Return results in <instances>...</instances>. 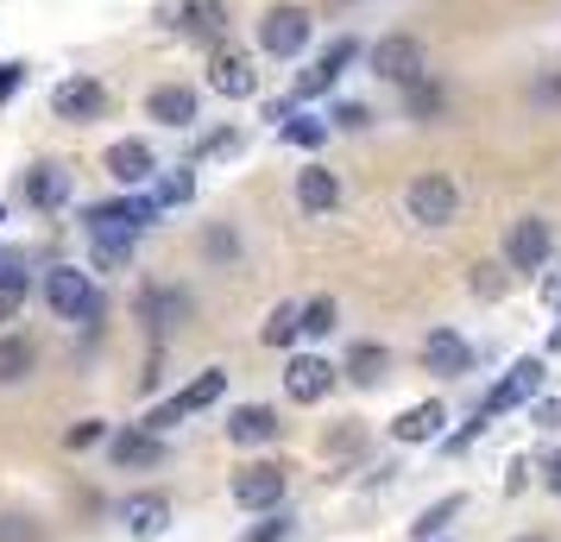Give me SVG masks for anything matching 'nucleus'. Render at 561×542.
<instances>
[{
  "label": "nucleus",
  "mask_w": 561,
  "mask_h": 542,
  "mask_svg": "<svg viewBox=\"0 0 561 542\" xmlns=\"http://www.w3.org/2000/svg\"><path fill=\"white\" fill-rule=\"evenodd\" d=\"M448 517H460V498H442V505H430V511H423L416 523H410V537H416V542H435Z\"/></svg>",
  "instance_id": "nucleus-30"
},
{
  "label": "nucleus",
  "mask_w": 561,
  "mask_h": 542,
  "mask_svg": "<svg viewBox=\"0 0 561 542\" xmlns=\"http://www.w3.org/2000/svg\"><path fill=\"white\" fill-rule=\"evenodd\" d=\"M121 517H127V530H133V537H152V530H164L171 505H164V492H133L127 505H121Z\"/></svg>",
  "instance_id": "nucleus-20"
},
{
  "label": "nucleus",
  "mask_w": 561,
  "mask_h": 542,
  "mask_svg": "<svg viewBox=\"0 0 561 542\" xmlns=\"http://www.w3.org/2000/svg\"><path fill=\"white\" fill-rule=\"evenodd\" d=\"M536 102H561V77H542V82H536Z\"/></svg>",
  "instance_id": "nucleus-43"
},
{
  "label": "nucleus",
  "mask_w": 561,
  "mask_h": 542,
  "mask_svg": "<svg viewBox=\"0 0 561 542\" xmlns=\"http://www.w3.org/2000/svg\"><path fill=\"white\" fill-rule=\"evenodd\" d=\"M385 347H373V341H366V347H354V354H347V379H354V385H379L385 379Z\"/></svg>",
  "instance_id": "nucleus-27"
},
{
  "label": "nucleus",
  "mask_w": 561,
  "mask_h": 542,
  "mask_svg": "<svg viewBox=\"0 0 561 542\" xmlns=\"http://www.w3.org/2000/svg\"><path fill=\"white\" fill-rule=\"evenodd\" d=\"M442 423H448V404H442V397H423V404H410V411L391 423V436L398 441H435Z\"/></svg>",
  "instance_id": "nucleus-18"
},
{
  "label": "nucleus",
  "mask_w": 561,
  "mask_h": 542,
  "mask_svg": "<svg viewBox=\"0 0 561 542\" xmlns=\"http://www.w3.org/2000/svg\"><path fill=\"white\" fill-rule=\"evenodd\" d=\"M473 366V347L460 341V328H430L423 335V372L430 379H460Z\"/></svg>",
  "instance_id": "nucleus-9"
},
{
  "label": "nucleus",
  "mask_w": 561,
  "mask_h": 542,
  "mask_svg": "<svg viewBox=\"0 0 561 542\" xmlns=\"http://www.w3.org/2000/svg\"><path fill=\"white\" fill-rule=\"evenodd\" d=\"M233 146H240V132H215V139L203 146V158H228Z\"/></svg>",
  "instance_id": "nucleus-40"
},
{
  "label": "nucleus",
  "mask_w": 561,
  "mask_h": 542,
  "mask_svg": "<svg viewBox=\"0 0 561 542\" xmlns=\"http://www.w3.org/2000/svg\"><path fill=\"white\" fill-rule=\"evenodd\" d=\"M334 297H309V303H297V322H304V335L309 341H322V335H334Z\"/></svg>",
  "instance_id": "nucleus-28"
},
{
  "label": "nucleus",
  "mask_w": 561,
  "mask_h": 542,
  "mask_svg": "<svg viewBox=\"0 0 561 542\" xmlns=\"http://www.w3.org/2000/svg\"><path fill=\"white\" fill-rule=\"evenodd\" d=\"M404 208H410V221H416V228H448V221L460 215L455 177H442V171H423V177L404 189Z\"/></svg>",
  "instance_id": "nucleus-1"
},
{
  "label": "nucleus",
  "mask_w": 561,
  "mask_h": 542,
  "mask_svg": "<svg viewBox=\"0 0 561 542\" xmlns=\"http://www.w3.org/2000/svg\"><path fill=\"white\" fill-rule=\"evenodd\" d=\"M549 354H561V328H556V335H549Z\"/></svg>",
  "instance_id": "nucleus-46"
},
{
  "label": "nucleus",
  "mask_w": 561,
  "mask_h": 542,
  "mask_svg": "<svg viewBox=\"0 0 561 542\" xmlns=\"http://www.w3.org/2000/svg\"><path fill=\"white\" fill-rule=\"evenodd\" d=\"M284 139H290V146H304V152H316V146L329 139V127H322L316 114H297V120H284Z\"/></svg>",
  "instance_id": "nucleus-31"
},
{
  "label": "nucleus",
  "mask_w": 561,
  "mask_h": 542,
  "mask_svg": "<svg viewBox=\"0 0 561 542\" xmlns=\"http://www.w3.org/2000/svg\"><path fill=\"white\" fill-rule=\"evenodd\" d=\"M329 120H334L341 132H359L366 120H373V107H366V102H334V114H329Z\"/></svg>",
  "instance_id": "nucleus-34"
},
{
  "label": "nucleus",
  "mask_w": 561,
  "mask_h": 542,
  "mask_svg": "<svg viewBox=\"0 0 561 542\" xmlns=\"http://www.w3.org/2000/svg\"><path fill=\"white\" fill-rule=\"evenodd\" d=\"M183 32H190V38H221V32H228V7H221V0L183 7Z\"/></svg>",
  "instance_id": "nucleus-23"
},
{
  "label": "nucleus",
  "mask_w": 561,
  "mask_h": 542,
  "mask_svg": "<svg viewBox=\"0 0 561 542\" xmlns=\"http://www.w3.org/2000/svg\"><path fill=\"white\" fill-rule=\"evenodd\" d=\"M64 196H70V177H64L57 164H32L26 171V203L32 208H64Z\"/></svg>",
  "instance_id": "nucleus-21"
},
{
  "label": "nucleus",
  "mask_w": 561,
  "mask_h": 542,
  "mask_svg": "<svg viewBox=\"0 0 561 542\" xmlns=\"http://www.w3.org/2000/svg\"><path fill=\"white\" fill-rule=\"evenodd\" d=\"M334 385V366L316 360V354H297V360L284 366V391L297 397V404H316V397H329Z\"/></svg>",
  "instance_id": "nucleus-14"
},
{
  "label": "nucleus",
  "mask_w": 561,
  "mask_h": 542,
  "mask_svg": "<svg viewBox=\"0 0 561 542\" xmlns=\"http://www.w3.org/2000/svg\"><path fill=\"white\" fill-rule=\"evenodd\" d=\"M473 290H480V297H499V290H505V272H499V265H473Z\"/></svg>",
  "instance_id": "nucleus-36"
},
{
  "label": "nucleus",
  "mask_w": 561,
  "mask_h": 542,
  "mask_svg": "<svg viewBox=\"0 0 561 542\" xmlns=\"http://www.w3.org/2000/svg\"><path fill=\"white\" fill-rule=\"evenodd\" d=\"M542 379H549V372H542V360H517V366H511V379H499V385H492V397H485L480 416H505V411H517V404H530L536 391H542Z\"/></svg>",
  "instance_id": "nucleus-10"
},
{
  "label": "nucleus",
  "mask_w": 561,
  "mask_h": 542,
  "mask_svg": "<svg viewBox=\"0 0 561 542\" xmlns=\"http://www.w3.org/2000/svg\"><path fill=\"white\" fill-rule=\"evenodd\" d=\"M0 221H7V215H0Z\"/></svg>",
  "instance_id": "nucleus-48"
},
{
  "label": "nucleus",
  "mask_w": 561,
  "mask_h": 542,
  "mask_svg": "<svg viewBox=\"0 0 561 542\" xmlns=\"http://www.w3.org/2000/svg\"><path fill=\"white\" fill-rule=\"evenodd\" d=\"M542 297H549V303H561V278H542Z\"/></svg>",
  "instance_id": "nucleus-45"
},
{
  "label": "nucleus",
  "mask_w": 561,
  "mask_h": 542,
  "mask_svg": "<svg viewBox=\"0 0 561 542\" xmlns=\"http://www.w3.org/2000/svg\"><path fill=\"white\" fill-rule=\"evenodd\" d=\"M146 114H152L158 127H190L196 120V89H183V82H164L146 95Z\"/></svg>",
  "instance_id": "nucleus-17"
},
{
  "label": "nucleus",
  "mask_w": 561,
  "mask_h": 542,
  "mask_svg": "<svg viewBox=\"0 0 561 542\" xmlns=\"http://www.w3.org/2000/svg\"><path fill=\"white\" fill-rule=\"evenodd\" d=\"M404 114L410 120H442V89H435L430 77L404 82Z\"/></svg>",
  "instance_id": "nucleus-24"
},
{
  "label": "nucleus",
  "mask_w": 561,
  "mask_h": 542,
  "mask_svg": "<svg viewBox=\"0 0 561 542\" xmlns=\"http://www.w3.org/2000/svg\"><path fill=\"white\" fill-rule=\"evenodd\" d=\"M0 542H38V530L26 517H0Z\"/></svg>",
  "instance_id": "nucleus-38"
},
{
  "label": "nucleus",
  "mask_w": 561,
  "mask_h": 542,
  "mask_svg": "<svg viewBox=\"0 0 561 542\" xmlns=\"http://www.w3.org/2000/svg\"><path fill=\"white\" fill-rule=\"evenodd\" d=\"M95 441H102V423H77L70 429V448H95Z\"/></svg>",
  "instance_id": "nucleus-41"
},
{
  "label": "nucleus",
  "mask_w": 561,
  "mask_h": 542,
  "mask_svg": "<svg viewBox=\"0 0 561 542\" xmlns=\"http://www.w3.org/2000/svg\"><path fill=\"white\" fill-rule=\"evenodd\" d=\"M228 436L240 441V448H259V441L278 436V411H265V404H240V411L228 416Z\"/></svg>",
  "instance_id": "nucleus-19"
},
{
  "label": "nucleus",
  "mask_w": 561,
  "mask_h": 542,
  "mask_svg": "<svg viewBox=\"0 0 561 542\" xmlns=\"http://www.w3.org/2000/svg\"><path fill=\"white\" fill-rule=\"evenodd\" d=\"M304 335V322H297V303H278L272 322H265V347H290V341Z\"/></svg>",
  "instance_id": "nucleus-29"
},
{
  "label": "nucleus",
  "mask_w": 561,
  "mask_h": 542,
  "mask_svg": "<svg viewBox=\"0 0 561 542\" xmlns=\"http://www.w3.org/2000/svg\"><path fill=\"white\" fill-rule=\"evenodd\" d=\"M82 221H89V233H139L146 221H158V203L152 196H133V203H95Z\"/></svg>",
  "instance_id": "nucleus-11"
},
{
  "label": "nucleus",
  "mask_w": 561,
  "mask_h": 542,
  "mask_svg": "<svg viewBox=\"0 0 561 542\" xmlns=\"http://www.w3.org/2000/svg\"><path fill=\"white\" fill-rule=\"evenodd\" d=\"M190 189H196V183H190V171H178V177H164V183H158V196H152V203H158V208H178V203H190Z\"/></svg>",
  "instance_id": "nucleus-33"
},
{
  "label": "nucleus",
  "mask_w": 561,
  "mask_h": 542,
  "mask_svg": "<svg viewBox=\"0 0 561 542\" xmlns=\"http://www.w3.org/2000/svg\"><path fill=\"white\" fill-rule=\"evenodd\" d=\"M309 26H316V20H309L304 7H272V13L259 20V45L272 57H297L309 45Z\"/></svg>",
  "instance_id": "nucleus-6"
},
{
  "label": "nucleus",
  "mask_w": 561,
  "mask_h": 542,
  "mask_svg": "<svg viewBox=\"0 0 561 542\" xmlns=\"http://www.w3.org/2000/svg\"><path fill=\"white\" fill-rule=\"evenodd\" d=\"M536 429H561V397H536Z\"/></svg>",
  "instance_id": "nucleus-39"
},
{
  "label": "nucleus",
  "mask_w": 561,
  "mask_h": 542,
  "mask_svg": "<svg viewBox=\"0 0 561 542\" xmlns=\"http://www.w3.org/2000/svg\"><path fill=\"white\" fill-rule=\"evenodd\" d=\"M89 258H95V272H121V265L133 258V233H95Z\"/></svg>",
  "instance_id": "nucleus-26"
},
{
  "label": "nucleus",
  "mask_w": 561,
  "mask_h": 542,
  "mask_svg": "<svg viewBox=\"0 0 561 542\" xmlns=\"http://www.w3.org/2000/svg\"><path fill=\"white\" fill-rule=\"evenodd\" d=\"M51 114L57 120H107V82L95 77H70L51 89Z\"/></svg>",
  "instance_id": "nucleus-5"
},
{
  "label": "nucleus",
  "mask_w": 561,
  "mask_h": 542,
  "mask_svg": "<svg viewBox=\"0 0 561 542\" xmlns=\"http://www.w3.org/2000/svg\"><path fill=\"white\" fill-rule=\"evenodd\" d=\"M107 454H114V466H127V473H139V466H158V454H164V441L139 423V429H121V436L107 441Z\"/></svg>",
  "instance_id": "nucleus-16"
},
{
  "label": "nucleus",
  "mask_w": 561,
  "mask_h": 542,
  "mask_svg": "<svg viewBox=\"0 0 561 542\" xmlns=\"http://www.w3.org/2000/svg\"><path fill=\"white\" fill-rule=\"evenodd\" d=\"M354 57H359L354 38H334L329 51H322V57H316V64L304 70V77H297V95H304V102H309V95H329L334 82H341V70H347Z\"/></svg>",
  "instance_id": "nucleus-13"
},
{
  "label": "nucleus",
  "mask_w": 561,
  "mask_h": 542,
  "mask_svg": "<svg viewBox=\"0 0 561 542\" xmlns=\"http://www.w3.org/2000/svg\"><path fill=\"white\" fill-rule=\"evenodd\" d=\"M32 372V341L26 335H0V385L26 379Z\"/></svg>",
  "instance_id": "nucleus-25"
},
{
  "label": "nucleus",
  "mask_w": 561,
  "mask_h": 542,
  "mask_svg": "<svg viewBox=\"0 0 561 542\" xmlns=\"http://www.w3.org/2000/svg\"><path fill=\"white\" fill-rule=\"evenodd\" d=\"M26 89V64H0V102H13Z\"/></svg>",
  "instance_id": "nucleus-37"
},
{
  "label": "nucleus",
  "mask_w": 561,
  "mask_h": 542,
  "mask_svg": "<svg viewBox=\"0 0 561 542\" xmlns=\"http://www.w3.org/2000/svg\"><path fill=\"white\" fill-rule=\"evenodd\" d=\"M290 537V517H259L253 530H240V542H284Z\"/></svg>",
  "instance_id": "nucleus-35"
},
{
  "label": "nucleus",
  "mask_w": 561,
  "mask_h": 542,
  "mask_svg": "<svg viewBox=\"0 0 561 542\" xmlns=\"http://www.w3.org/2000/svg\"><path fill=\"white\" fill-rule=\"evenodd\" d=\"M233 498H240L247 511H272L284 498V466L278 461H247L233 473Z\"/></svg>",
  "instance_id": "nucleus-7"
},
{
  "label": "nucleus",
  "mask_w": 561,
  "mask_h": 542,
  "mask_svg": "<svg viewBox=\"0 0 561 542\" xmlns=\"http://www.w3.org/2000/svg\"><path fill=\"white\" fill-rule=\"evenodd\" d=\"M517 542H536V537H517Z\"/></svg>",
  "instance_id": "nucleus-47"
},
{
  "label": "nucleus",
  "mask_w": 561,
  "mask_h": 542,
  "mask_svg": "<svg viewBox=\"0 0 561 542\" xmlns=\"http://www.w3.org/2000/svg\"><path fill=\"white\" fill-rule=\"evenodd\" d=\"M208 89H215V95H228V102H247V95L259 89L253 57H240V51H215V57H208Z\"/></svg>",
  "instance_id": "nucleus-12"
},
{
  "label": "nucleus",
  "mask_w": 561,
  "mask_h": 542,
  "mask_svg": "<svg viewBox=\"0 0 561 542\" xmlns=\"http://www.w3.org/2000/svg\"><path fill=\"white\" fill-rule=\"evenodd\" d=\"M158 171V158H152V146H146V139H121V146H107V177L114 183H146Z\"/></svg>",
  "instance_id": "nucleus-15"
},
{
  "label": "nucleus",
  "mask_w": 561,
  "mask_h": 542,
  "mask_svg": "<svg viewBox=\"0 0 561 542\" xmlns=\"http://www.w3.org/2000/svg\"><path fill=\"white\" fill-rule=\"evenodd\" d=\"M334 196H341V183H334V171H316V164H309L304 177H297V203H304L309 215H329V208H334Z\"/></svg>",
  "instance_id": "nucleus-22"
},
{
  "label": "nucleus",
  "mask_w": 561,
  "mask_h": 542,
  "mask_svg": "<svg viewBox=\"0 0 561 542\" xmlns=\"http://www.w3.org/2000/svg\"><path fill=\"white\" fill-rule=\"evenodd\" d=\"M221 391H228V372H221V366H208V372H196V379H190V385H183L178 397H164V404H158V411L146 416V429L158 436V429H171V423H183V416L208 411V404H215Z\"/></svg>",
  "instance_id": "nucleus-3"
},
{
  "label": "nucleus",
  "mask_w": 561,
  "mask_h": 542,
  "mask_svg": "<svg viewBox=\"0 0 561 542\" xmlns=\"http://www.w3.org/2000/svg\"><path fill=\"white\" fill-rule=\"evenodd\" d=\"M549 492L561 498V454H549Z\"/></svg>",
  "instance_id": "nucleus-44"
},
{
  "label": "nucleus",
  "mask_w": 561,
  "mask_h": 542,
  "mask_svg": "<svg viewBox=\"0 0 561 542\" xmlns=\"http://www.w3.org/2000/svg\"><path fill=\"white\" fill-rule=\"evenodd\" d=\"M20 303H26V278L20 272H0V322H13Z\"/></svg>",
  "instance_id": "nucleus-32"
},
{
  "label": "nucleus",
  "mask_w": 561,
  "mask_h": 542,
  "mask_svg": "<svg viewBox=\"0 0 561 542\" xmlns=\"http://www.w3.org/2000/svg\"><path fill=\"white\" fill-rule=\"evenodd\" d=\"M373 77H385V82H416V77H423V45H416L410 32H391V38H379V45H373Z\"/></svg>",
  "instance_id": "nucleus-8"
},
{
  "label": "nucleus",
  "mask_w": 561,
  "mask_h": 542,
  "mask_svg": "<svg viewBox=\"0 0 561 542\" xmlns=\"http://www.w3.org/2000/svg\"><path fill=\"white\" fill-rule=\"evenodd\" d=\"M208 253H215V258H233V233L215 228V233H208Z\"/></svg>",
  "instance_id": "nucleus-42"
},
{
  "label": "nucleus",
  "mask_w": 561,
  "mask_h": 542,
  "mask_svg": "<svg viewBox=\"0 0 561 542\" xmlns=\"http://www.w3.org/2000/svg\"><path fill=\"white\" fill-rule=\"evenodd\" d=\"M45 297H51V310L57 322H82V328H95L107 315V297L82 272H51V285H45Z\"/></svg>",
  "instance_id": "nucleus-2"
},
{
  "label": "nucleus",
  "mask_w": 561,
  "mask_h": 542,
  "mask_svg": "<svg viewBox=\"0 0 561 542\" xmlns=\"http://www.w3.org/2000/svg\"><path fill=\"white\" fill-rule=\"evenodd\" d=\"M549 253H556V233H549V221H542V215L511 221V233H505L511 272H542V258H549Z\"/></svg>",
  "instance_id": "nucleus-4"
}]
</instances>
